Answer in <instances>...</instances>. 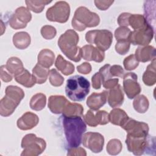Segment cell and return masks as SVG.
<instances>
[{
	"mask_svg": "<svg viewBox=\"0 0 156 156\" xmlns=\"http://www.w3.org/2000/svg\"><path fill=\"white\" fill-rule=\"evenodd\" d=\"M90 83L84 77L80 75L71 76L66 80L65 93L73 101H82L90 91Z\"/></svg>",
	"mask_w": 156,
	"mask_h": 156,
	"instance_id": "3957f363",
	"label": "cell"
},
{
	"mask_svg": "<svg viewBox=\"0 0 156 156\" xmlns=\"http://www.w3.org/2000/svg\"><path fill=\"white\" fill-rule=\"evenodd\" d=\"M130 32V30L126 26H121L115 31V37L116 41L129 40V37Z\"/></svg>",
	"mask_w": 156,
	"mask_h": 156,
	"instance_id": "74e56055",
	"label": "cell"
},
{
	"mask_svg": "<svg viewBox=\"0 0 156 156\" xmlns=\"http://www.w3.org/2000/svg\"><path fill=\"white\" fill-rule=\"evenodd\" d=\"M23 151L21 155H38L41 154L46 148L45 141L37 137L35 134H27L23 137L21 141Z\"/></svg>",
	"mask_w": 156,
	"mask_h": 156,
	"instance_id": "ba28073f",
	"label": "cell"
},
{
	"mask_svg": "<svg viewBox=\"0 0 156 156\" xmlns=\"http://www.w3.org/2000/svg\"><path fill=\"white\" fill-rule=\"evenodd\" d=\"M41 34L43 38L46 40H51L56 35L55 27L51 26H44L41 29Z\"/></svg>",
	"mask_w": 156,
	"mask_h": 156,
	"instance_id": "60d3db41",
	"label": "cell"
},
{
	"mask_svg": "<svg viewBox=\"0 0 156 156\" xmlns=\"http://www.w3.org/2000/svg\"><path fill=\"white\" fill-rule=\"evenodd\" d=\"M130 44V43L129 40L117 41V43L115 45V50L118 54L121 55H124L129 51Z\"/></svg>",
	"mask_w": 156,
	"mask_h": 156,
	"instance_id": "ab89813d",
	"label": "cell"
},
{
	"mask_svg": "<svg viewBox=\"0 0 156 156\" xmlns=\"http://www.w3.org/2000/svg\"><path fill=\"white\" fill-rule=\"evenodd\" d=\"M123 78L124 90L129 99L135 98L141 92V87L137 82V75L134 73H127Z\"/></svg>",
	"mask_w": 156,
	"mask_h": 156,
	"instance_id": "5bb4252c",
	"label": "cell"
},
{
	"mask_svg": "<svg viewBox=\"0 0 156 156\" xmlns=\"http://www.w3.org/2000/svg\"><path fill=\"white\" fill-rule=\"evenodd\" d=\"M24 97L23 90L17 86L9 85L5 89V95L0 101V114L2 116L12 115Z\"/></svg>",
	"mask_w": 156,
	"mask_h": 156,
	"instance_id": "5b68a950",
	"label": "cell"
},
{
	"mask_svg": "<svg viewBox=\"0 0 156 156\" xmlns=\"http://www.w3.org/2000/svg\"><path fill=\"white\" fill-rule=\"evenodd\" d=\"M13 44L19 49H24L30 43V37L26 32H19L13 37Z\"/></svg>",
	"mask_w": 156,
	"mask_h": 156,
	"instance_id": "d4e9b609",
	"label": "cell"
},
{
	"mask_svg": "<svg viewBox=\"0 0 156 156\" xmlns=\"http://www.w3.org/2000/svg\"><path fill=\"white\" fill-rule=\"evenodd\" d=\"M54 57V54L52 51L48 49H44L38 54V63L44 68H49L52 65Z\"/></svg>",
	"mask_w": 156,
	"mask_h": 156,
	"instance_id": "cb8c5ba5",
	"label": "cell"
},
{
	"mask_svg": "<svg viewBox=\"0 0 156 156\" xmlns=\"http://www.w3.org/2000/svg\"><path fill=\"white\" fill-rule=\"evenodd\" d=\"M126 143L129 151L135 155H141L144 154L155 155V138L154 136L148 134L141 137L127 135Z\"/></svg>",
	"mask_w": 156,
	"mask_h": 156,
	"instance_id": "277c9868",
	"label": "cell"
},
{
	"mask_svg": "<svg viewBox=\"0 0 156 156\" xmlns=\"http://www.w3.org/2000/svg\"><path fill=\"white\" fill-rule=\"evenodd\" d=\"M62 124L67 146L69 149L79 147L87 126L80 116L62 115Z\"/></svg>",
	"mask_w": 156,
	"mask_h": 156,
	"instance_id": "6da1fadb",
	"label": "cell"
},
{
	"mask_svg": "<svg viewBox=\"0 0 156 156\" xmlns=\"http://www.w3.org/2000/svg\"><path fill=\"white\" fill-rule=\"evenodd\" d=\"M5 66L7 71L14 76L20 74L24 69L21 60L15 57L9 58Z\"/></svg>",
	"mask_w": 156,
	"mask_h": 156,
	"instance_id": "4316f807",
	"label": "cell"
},
{
	"mask_svg": "<svg viewBox=\"0 0 156 156\" xmlns=\"http://www.w3.org/2000/svg\"><path fill=\"white\" fill-rule=\"evenodd\" d=\"M108 115L109 121L115 125L119 126H122L129 118L123 110L118 108L112 110Z\"/></svg>",
	"mask_w": 156,
	"mask_h": 156,
	"instance_id": "7402d4cb",
	"label": "cell"
},
{
	"mask_svg": "<svg viewBox=\"0 0 156 156\" xmlns=\"http://www.w3.org/2000/svg\"><path fill=\"white\" fill-rule=\"evenodd\" d=\"M83 108L79 104L71 103L70 102L66 105L62 113L64 116H81L83 114Z\"/></svg>",
	"mask_w": 156,
	"mask_h": 156,
	"instance_id": "1f68e13d",
	"label": "cell"
},
{
	"mask_svg": "<svg viewBox=\"0 0 156 156\" xmlns=\"http://www.w3.org/2000/svg\"><path fill=\"white\" fill-rule=\"evenodd\" d=\"M121 127L127 132V135L135 137L145 136L148 134L149 131V127L146 123L137 121L130 118Z\"/></svg>",
	"mask_w": 156,
	"mask_h": 156,
	"instance_id": "7c38bea8",
	"label": "cell"
},
{
	"mask_svg": "<svg viewBox=\"0 0 156 156\" xmlns=\"http://www.w3.org/2000/svg\"><path fill=\"white\" fill-rule=\"evenodd\" d=\"M78 34L72 29L67 30L58 40V46L62 52L70 60L78 62L81 60L82 48L77 46Z\"/></svg>",
	"mask_w": 156,
	"mask_h": 156,
	"instance_id": "7a4b0ae2",
	"label": "cell"
},
{
	"mask_svg": "<svg viewBox=\"0 0 156 156\" xmlns=\"http://www.w3.org/2000/svg\"><path fill=\"white\" fill-rule=\"evenodd\" d=\"M152 1H145L144 4V18L147 23V24L151 26L154 30H155V12H152V11L155 10V2L154 4H152Z\"/></svg>",
	"mask_w": 156,
	"mask_h": 156,
	"instance_id": "603a6c76",
	"label": "cell"
},
{
	"mask_svg": "<svg viewBox=\"0 0 156 156\" xmlns=\"http://www.w3.org/2000/svg\"><path fill=\"white\" fill-rule=\"evenodd\" d=\"M46 96L41 93L34 95L30 101V107L36 111L41 110L46 105Z\"/></svg>",
	"mask_w": 156,
	"mask_h": 156,
	"instance_id": "4dcf8cb0",
	"label": "cell"
},
{
	"mask_svg": "<svg viewBox=\"0 0 156 156\" xmlns=\"http://www.w3.org/2000/svg\"><path fill=\"white\" fill-rule=\"evenodd\" d=\"M49 74V68H44L38 63L32 69V75L35 77L37 83L42 84L44 83Z\"/></svg>",
	"mask_w": 156,
	"mask_h": 156,
	"instance_id": "f546056e",
	"label": "cell"
},
{
	"mask_svg": "<svg viewBox=\"0 0 156 156\" xmlns=\"http://www.w3.org/2000/svg\"><path fill=\"white\" fill-rule=\"evenodd\" d=\"M108 91H103L101 93H93L87 100V105L91 110L96 111L102 107L107 102Z\"/></svg>",
	"mask_w": 156,
	"mask_h": 156,
	"instance_id": "ac0fdd59",
	"label": "cell"
},
{
	"mask_svg": "<svg viewBox=\"0 0 156 156\" xmlns=\"http://www.w3.org/2000/svg\"><path fill=\"white\" fill-rule=\"evenodd\" d=\"M118 79L116 78V79H110L108 80H107L106 82H104L102 83L103 87L107 89H110V88H114L115 86H116L118 85Z\"/></svg>",
	"mask_w": 156,
	"mask_h": 156,
	"instance_id": "c3c4849f",
	"label": "cell"
},
{
	"mask_svg": "<svg viewBox=\"0 0 156 156\" xmlns=\"http://www.w3.org/2000/svg\"><path fill=\"white\" fill-rule=\"evenodd\" d=\"M100 18L96 13L90 12L85 7L77 8L72 20V26L78 31H83L86 27H95L99 24Z\"/></svg>",
	"mask_w": 156,
	"mask_h": 156,
	"instance_id": "8992f818",
	"label": "cell"
},
{
	"mask_svg": "<svg viewBox=\"0 0 156 156\" xmlns=\"http://www.w3.org/2000/svg\"><path fill=\"white\" fill-rule=\"evenodd\" d=\"M155 58L152 60V63L149 65L143 76V81L145 85L151 86L155 84Z\"/></svg>",
	"mask_w": 156,
	"mask_h": 156,
	"instance_id": "f1b7e54d",
	"label": "cell"
},
{
	"mask_svg": "<svg viewBox=\"0 0 156 156\" xmlns=\"http://www.w3.org/2000/svg\"><path fill=\"white\" fill-rule=\"evenodd\" d=\"M113 2V1H94L96 7L101 10H105Z\"/></svg>",
	"mask_w": 156,
	"mask_h": 156,
	"instance_id": "f6af8a7d",
	"label": "cell"
},
{
	"mask_svg": "<svg viewBox=\"0 0 156 156\" xmlns=\"http://www.w3.org/2000/svg\"><path fill=\"white\" fill-rule=\"evenodd\" d=\"M128 24L135 30L143 28L148 25L144 16L140 14L130 15L128 20Z\"/></svg>",
	"mask_w": 156,
	"mask_h": 156,
	"instance_id": "d6a6232c",
	"label": "cell"
},
{
	"mask_svg": "<svg viewBox=\"0 0 156 156\" xmlns=\"http://www.w3.org/2000/svg\"><path fill=\"white\" fill-rule=\"evenodd\" d=\"M122 146L118 139L110 140L107 145V151L110 155H117L120 153Z\"/></svg>",
	"mask_w": 156,
	"mask_h": 156,
	"instance_id": "d590c367",
	"label": "cell"
},
{
	"mask_svg": "<svg viewBox=\"0 0 156 156\" xmlns=\"http://www.w3.org/2000/svg\"><path fill=\"white\" fill-rule=\"evenodd\" d=\"M94 110H88L83 115L84 121L90 126L96 127L98 125H105L109 122V115L107 112L100 110L95 112Z\"/></svg>",
	"mask_w": 156,
	"mask_h": 156,
	"instance_id": "9a60e30c",
	"label": "cell"
},
{
	"mask_svg": "<svg viewBox=\"0 0 156 156\" xmlns=\"http://www.w3.org/2000/svg\"><path fill=\"white\" fill-rule=\"evenodd\" d=\"M51 2L48 1H26L25 2L29 10L35 13H40L43 11L45 5Z\"/></svg>",
	"mask_w": 156,
	"mask_h": 156,
	"instance_id": "e575fe53",
	"label": "cell"
},
{
	"mask_svg": "<svg viewBox=\"0 0 156 156\" xmlns=\"http://www.w3.org/2000/svg\"><path fill=\"white\" fill-rule=\"evenodd\" d=\"M14 77L15 80L18 83H20L27 88L32 87L37 83L35 77L32 74H30L26 69H24L20 74L15 76Z\"/></svg>",
	"mask_w": 156,
	"mask_h": 156,
	"instance_id": "484cf974",
	"label": "cell"
},
{
	"mask_svg": "<svg viewBox=\"0 0 156 156\" xmlns=\"http://www.w3.org/2000/svg\"><path fill=\"white\" fill-rule=\"evenodd\" d=\"M107 101L110 106L113 108L121 106L124 101V93L122 87L118 84L108 92Z\"/></svg>",
	"mask_w": 156,
	"mask_h": 156,
	"instance_id": "d6986e66",
	"label": "cell"
},
{
	"mask_svg": "<svg viewBox=\"0 0 156 156\" xmlns=\"http://www.w3.org/2000/svg\"><path fill=\"white\" fill-rule=\"evenodd\" d=\"M70 14V7L65 1H58L52 7L49 8L46 13V18L51 21L60 23H66Z\"/></svg>",
	"mask_w": 156,
	"mask_h": 156,
	"instance_id": "9c48e42d",
	"label": "cell"
},
{
	"mask_svg": "<svg viewBox=\"0 0 156 156\" xmlns=\"http://www.w3.org/2000/svg\"><path fill=\"white\" fill-rule=\"evenodd\" d=\"M82 141L83 145L93 152L99 153L103 149L104 138L99 133L89 132L83 135Z\"/></svg>",
	"mask_w": 156,
	"mask_h": 156,
	"instance_id": "4fadbf2b",
	"label": "cell"
},
{
	"mask_svg": "<svg viewBox=\"0 0 156 156\" xmlns=\"http://www.w3.org/2000/svg\"><path fill=\"white\" fill-rule=\"evenodd\" d=\"M92 86L94 89H99L102 84V77L100 73H96L91 78Z\"/></svg>",
	"mask_w": 156,
	"mask_h": 156,
	"instance_id": "ee69618b",
	"label": "cell"
},
{
	"mask_svg": "<svg viewBox=\"0 0 156 156\" xmlns=\"http://www.w3.org/2000/svg\"><path fill=\"white\" fill-rule=\"evenodd\" d=\"M86 41L90 44H95L98 48L105 51L109 49L113 41L112 33L108 30H93L86 33Z\"/></svg>",
	"mask_w": 156,
	"mask_h": 156,
	"instance_id": "52a82bcc",
	"label": "cell"
},
{
	"mask_svg": "<svg viewBox=\"0 0 156 156\" xmlns=\"http://www.w3.org/2000/svg\"><path fill=\"white\" fill-rule=\"evenodd\" d=\"M1 78L2 80L5 82H10L13 79L12 74L7 71L5 65L1 66Z\"/></svg>",
	"mask_w": 156,
	"mask_h": 156,
	"instance_id": "7bdbcfd3",
	"label": "cell"
},
{
	"mask_svg": "<svg viewBox=\"0 0 156 156\" xmlns=\"http://www.w3.org/2000/svg\"><path fill=\"white\" fill-rule=\"evenodd\" d=\"M154 30L149 25L130 32L129 41L133 45H147L152 40Z\"/></svg>",
	"mask_w": 156,
	"mask_h": 156,
	"instance_id": "30bf717a",
	"label": "cell"
},
{
	"mask_svg": "<svg viewBox=\"0 0 156 156\" xmlns=\"http://www.w3.org/2000/svg\"><path fill=\"white\" fill-rule=\"evenodd\" d=\"M38 122L39 118L36 114L27 112L18 119L17 126L21 130H30L35 127Z\"/></svg>",
	"mask_w": 156,
	"mask_h": 156,
	"instance_id": "e0dca14e",
	"label": "cell"
},
{
	"mask_svg": "<svg viewBox=\"0 0 156 156\" xmlns=\"http://www.w3.org/2000/svg\"><path fill=\"white\" fill-rule=\"evenodd\" d=\"M110 73L112 77H123L124 74L126 73L124 71L123 68L120 65H113L110 68Z\"/></svg>",
	"mask_w": 156,
	"mask_h": 156,
	"instance_id": "b9f144b4",
	"label": "cell"
},
{
	"mask_svg": "<svg viewBox=\"0 0 156 156\" xmlns=\"http://www.w3.org/2000/svg\"><path fill=\"white\" fill-rule=\"evenodd\" d=\"M82 57L88 61H94L101 62L105 57L104 51L98 48H95L91 44L85 45L82 48Z\"/></svg>",
	"mask_w": 156,
	"mask_h": 156,
	"instance_id": "2e32d148",
	"label": "cell"
},
{
	"mask_svg": "<svg viewBox=\"0 0 156 156\" xmlns=\"http://www.w3.org/2000/svg\"><path fill=\"white\" fill-rule=\"evenodd\" d=\"M131 14L129 13H121L118 18V24L121 26H129L128 24V20Z\"/></svg>",
	"mask_w": 156,
	"mask_h": 156,
	"instance_id": "7dc6e473",
	"label": "cell"
},
{
	"mask_svg": "<svg viewBox=\"0 0 156 156\" xmlns=\"http://www.w3.org/2000/svg\"><path fill=\"white\" fill-rule=\"evenodd\" d=\"M134 109L138 113H145L149 107V101L144 95H140L136 97L133 102Z\"/></svg>",
	"mask_w": 156,
	"mask_h": 156,
	"instance_id": "836d02e7",
	"label": "cell"
},
{
	"mask_svg": "<svg viewBox=\"0 0 156 156\" xmlns=\"http://www.w3.org/2000/svg\"><path fill=\"white\" fill-rule=\"evenodd\" d=\"M32 15L29 10L24 7L16 9L15 13L9 18L10 26L14 29L24 28L27 23L31 20Z\"/></svg>",
	"mask_w": 156,
	"mask_h": 156,
	"instance_id": "8fae6325",
	"label": "cell"
},
{
	"mask_svg": "<svg viewBox=\"0 0 156 156\" xmlns=\"http://www.w3.org/2000/svg\"><path fill=\"white\" fill-rule=\"evenodd\" d=\"M69 102L65 97L63 96H51L48 100V108L53 113H62L66 107Z\"/></svg>",
	"mask_w": 156,
	"mask_h": 156,
	"instance_id": "ffe728a7",
	"label": "cell"
},
{
	"mask_svg": "<svg viewBox=\"0 0 156 156\" xmlns=\"http://www.w3.org/2000/svg\"><path fill=\"white\" fill-rule=\"evenodd\" d=\"M124 66L126 70L131 71L135 69L139 64L138 61L136 60L134 54H131L126 57L123 62Z\"/></svg>",
	"mask_w": 156,
	"mask_h": 156,
	"instance_id": "f35d334b",
	"label": "cell"
},
{
	"mask_svg": "<svg viewBox=\"0 0 156 156\" xmlns=\"http://www.w3.org/2000/svg\"><path fill=\"white\" fill-rule=\"evenodd\" d=\"M55 66L58 70L66 76L71 74L74 71V66L71 62L65 60L61 55L57 56Z\"/></svg>",
	"mask_w": 156,
	"mask_h": 156,
	"instance_id": "83f0119b",
	"label": "cell"
},
{
	"mask_svg": "<svg viewBox=\"0 0 156 156\" xmlns=\"http://www.w3.org/2000/svg\"><path fill=\"white\" fill-rule=\"evenodd\" d=\"M77 71L82 74H89L91 71V65L88 62H84L77 67Z\"/></svg>",
	"mask_w": 156,
	"mask_h": 156,
	"instance_id": "bcb514c9",
	"label": "cell"
},
{
	"mask_svg": "<svg viewBox=\"0 0 156 156\" xmlns=\"http://www.w3.org/2000/svg\"><path fill=\"white\" fill-rule=\"evenodd\" d=\"M135 56L138 61L146 62L155 58V49L151 46L138 47L135 51Z\"/></svg>",
	"mask_w": 156,
	"mask_h": 156,
	"instance_id": "44dd1931",
	"label": "cell"
},
{
	"mask_svg": "<svg viewBox=\"0 0 156 156\" xmlns=\"http://www.w3.org/2000/svg\"><path fill=\"white\" fill-rule=\"evenodd\" d=\"M49 81L52 85L54 87H59L63 84L64 78L55 69H52L49 71Z\"/></svg>",
	"mask_w": 156,
	"mask_h": 156,
	"instance_id": "8d00e7d4",
	"label": "cell"
}]
</instances>
